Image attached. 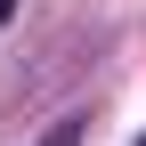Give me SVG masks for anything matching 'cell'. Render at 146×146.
Instances as JSON below:
<instances>
[{
    "label": "cell",
    "mask_w": 146,
    "mask_h": 146,
    "mask_svg": "<svg viewBox=\"0 0 146 146\" xmlns=\"http://www.w3.org/2000/svg\"><path fill=\"white\" fill-rule=\"evenodd\" d=\"M8 16H16V0H0V25H8Z\"/></svg>",
    "instance_id": "7a4b0ae2"
},
{
    "label": "cell",
    "mask_w": 146,
    "mask_h": 146,
    "mask_svg": "<svg viewBox=\"0 0 146 146\" xmlns=\"http://www.w3.org/2000/svg\"><path fill=\"white\" fill-rule=\"evenodd\" d=\"M138 146H146V138H138Z\"/></svg>",
    "instance_id": "3957f363"
},
{
    "label": "cell",
    "mask_w": 146,
    "mask_h": 146,
    "mask_svg": "<svg viewBox=\"0 0 146 146\" xmlns=\"http://www.w3.org/2000/svg\"><path fill=\"white\" fill-rule=\"evenodd\" d=\"M81 138H89V122H81V114H65V122H49L33 146H81Z\"/></svg>",
    "instance_id": "6da1fadb"
}]
</instances>
